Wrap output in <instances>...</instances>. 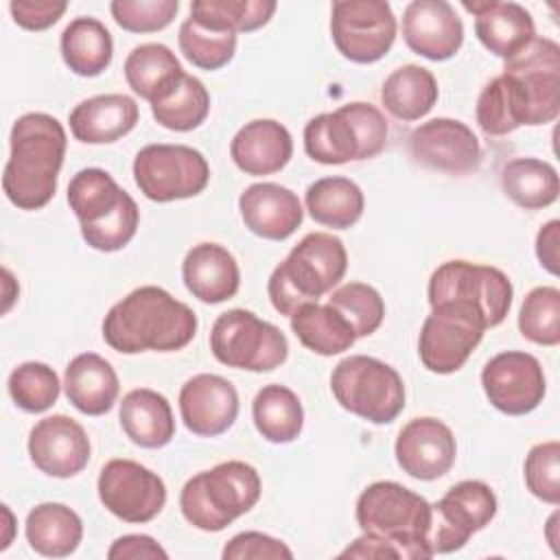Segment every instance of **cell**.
<instances>
[{"label":"cell","mask_w":560,"mask_h":560,"mask_svg":"<svg viewBox=\"0 0 560 560\" xmlns=\"http://www.w3.org/2000/svg\"><path fill=\"white\" fill-rule=\"evenodd\" d=\"M195 335V311L155 284L133 289L103 319L105 343L122 354L175 352L186 348Z\"/></svg>","instance_id":"6da1fadb"},{"label":"cell","mask_w":560,"mask_h":560,"mask_svg":"<svg viewBox=\"0 0 560 560\" xmlns=\"http://www.w3.org/2000/svg\"><path fill=\"white\" fill-rule=\"evenodd\" d=\"M11 153L2 173V190L20 210L44 208L57 190L66 155L63 125L44 112L20 116L11 129Z\"/></svg>","instance_id":"7a4b0ae2"},{"label":"cell","mask_w":560,"mask_h":560,"mask_svg":"<svg viewBox=\"0 0 560 560\" xmlns=\"http://www.w3.org/2000/svg\"><path fill=\"white\" fill-rule=\"evenodd\" d=\"M346 269L348 252L343 241L328 232H311L271 271L267 282L271 306L291 317L300 306L317 302L337 287Z\"/></svg>","instance_id":"3957f363"},{"label":"cell","mask_w":560,"mask_h":560,"mask_svg":"<svg viewBox=\"0 0 560 560\" xmlns=\"http://www.w3.org/2000/svg\"><path fill=\"white\" fill-rule=\"evenodd\" d=\"M68 203L96 252H118L136 236L138 203L103 168H81L68 184Z\"/></svg>","instance_id":"277c9868"},{"label":"cell","mask_w":560,"mask_h":560,"mask_svg":"<svg viewBox=\"0 0 560 560\" xmlns=\"http://www.w3.org/2000/svg\"><path fill=\"white\" fill-rule=\"evenodd\" d=\"M361 532L387 540L400 558H431V503L396 481H374L357 499Z\"/></svg>","instance_id":"5b68a950"},{"label":"cell","mask_w":560,"mask_h":560,"mask_svg":"<svg viewBox=\"0 0 560 560\" xmlns=\"http://www.w3.org/2000/svg\"><path fill=\"white\" fill-rule=\"evenodd\" d=\"M260 492L258 470L247 462L230 459L190 477L179 492V510L192 527L221 532L249 512Z\"/></svg>","instance_id":"8992f818"},{"label":"cell","mask_w":560,"mask_h":560,"mask_svg":"<svg viewBox=\"0 0 560 560\" xmlns=\"http://www.w3.org/2000/svg\"><path fill=\"white\" fill-rule=\"evenodd\" d=\"M389 127L378 107L354 101L317 114L304 127V151L319 164H346L376 158L387 144Z\"/></svg>","instance_id":"52a82bcc"},{"label":"cell","mask_w":560,"mask_h":560,"mask_svg":"<svg viewBox=\"0 0 560 560\" xmlns=\"http://www.w3.org/2000/svg\"><path fill=\"white\" fill-rule=\"evenodd\" d=\"M330 389L346 411L374 424H389L405 409L400 374L376 357L352 354L341 359L330 374Z\"/></svg>","instance_id":"ba28073f"},{"label":"cell","mask_w":560,"mask_h":560,"mask_svg":"<svg viewBox=\"0 0 560 560\" xmlns=\"http://www.w3.org/2000/svg\"><path fill=\"white\" fill-rule=\"evenodd\" d=\"M486 330V317L472 302L446 300L433 304L418 337L422 365L433 374L457 372L479 346Z\"/></svg>","instance_id":"9c48e42d"},{"label":"cell","mask_w":560,"mask_h":560,"mask_svg":"<svg viewBox=\"0 0 560 560\" xmlns=\"http://www.w3.org/2000/svg\"><path fill=\"white\" fill-rule=\"evenodd\" d=\"M210 350L228 368L247 372H269L289 357L284 332L245 308L221 313L210 330Z\"/></svg>","instance_id":"30bf717a"},{"label":"cell","mask_w":560,"mask_h":560,"mask_svg":"<svg viewBox=\"0 0 560 560\" xmlns=\"http://www.w3.org/2000/svg\"><path fill=\"white\" fill-rule=\"evenodd\" d=\"M133 179L140 192L158 203L190 199L210 182L201 151L186 144H147L136 153Z\"/></svg>","instance_id":"8fae6325"},{"label":"cell","mask_w":560,"mask_h":560,"mask_svg":"<svg viewBox=\"0 0 560 560\" xmlns=\"http://www.w3.org/2000/svg\"><path fill=\"white\" fill-rule=\"evenodd\" d=\"M396 15L385 0H337L330 11V35L337 50L354 63L383 59L396 39Z\"/></svg>","instance_id":"7c38bea8"},{"label":"cell","mask_w":560,"mask_h":560,"mask_svg":"<svg viewBox=\"0 0 560 560\" xmlns=\"http://www.w3.org/2000/svg\"><path fill=\"white\" fill-rule=\"evenodd\" d=\"M510 278L490 265H477L468 260L442 262L429 280V304L446 300L472 302L481 308L488 328L499 326L512 306Z\"/></svg>","instance_id":"4fadbf2b"},{"label":"cell","mask_w":560,"mask_h":560,"mask_svg":"<svg viewBox=\"0 0 560 560\" xmlns=\"http://www.w3.org/2000/svg\"><path fill=\"white\" fill-rule=\"evenodd\" d=\"M497 514L492 488L479 479L455 483L438 503H431V553H451L462 549L472 534L483 529Z\"/></svg>","instance_id":"5bb4252c"},{"label":"cell","mask_w":560,"mask_h":560,"mask_svg":"<svg viewBox=\"0 0 560 560\" xmlns=\"http://www.w3.org/2000/svg\"><path fill=\"white\" fill-rule=\"evenodd\" d=\"M96 488L105 510L125 523H149L166 503L162 477L133 459H109Z\"/></svg>","instance_id":"9a60e30c"},{"label":"cell","mask_w":560,"mask_h":560,"mask_svg":"<svg viewBox=\"0 0 560 560\" xmlns=\"http://www.w3.org/2000/svg\"><path fill=\"white\" fill-rule=\"evenodd\" d=\"M503 74L512 77L529 105V125L553 122L560 114V46L549 37H534L523 50L505 59Z\"/></svg>","instance_id":"2e32d148"},{"label":"cell","mask_w":560,"mask_h":560,"mask_svg":"<svg viewBox=\"0 0 560 560\" xmlns=\"http://www.w3.org/2000/svg\"><path fill=\"white\" fill-rule=\"evenodd\" d=\"M481 387L494 409L508 416L534 411L547 392L540 361L521 350L494 354L481 370Z\"/></svg>","instance_id":"e0dca14e"},{"label":"cell","mask_w":560,"mask_h":560,"mask_svg":"<svg viewBox=\"0 0 560 560\" xmlns=\"http://www.w3.org/2000/svg\"><path fill=\"white\" fill-rule=\"evenodd\" d=\"M411 158L433 171L466 175L481 164V144L472 129L455 118H431L409 133Z\"/></svg>","instance_id":"ac0fdd59"},{"label":"cell","mask_w":560,"mask_h":560,"mask_svg":"<svg viewBox=\"0 0 560 560\" xmlns=\"http://www.w3.org/2000/svg\"><path fill=\"white\" fill-rule=\"evenodd\" d=\"M28 457L48 477L68 479L90 462V438L70 416L42 418L28 433Z\"/></svg>","instance_id":"d6986e66"},{"label":"cell","mask_w":560,"mask_h":560,"mask_svg":"<svg viewBox=\"0 0 560 560\" xmlns=\"http://www.w3.org/2000/svg\"><path fill=\"white\" fill-rule=\"evenodd\" d=\"M394 455L402 472L420 481L444 477L457 457L453 431L438 418L409 420L394 444Z\"/></svg>","instance_id":"ffe728a7"},{"label":"cell","mask_w":560,"mask_h":560,"mask_svg":"<svg viewBox=\"0 0 560 560\" xmlns=\"http://www.w3.org/2000/svg\"><path fill=\"white\" fill-rule=\"evenodd\" d=\"M405 44L431 61L451 59L464 44V24L446 0H413L402 11Z\"/></svg>","instance_id":"44dd1931"},{"label":"cell","mask_w":560,"mask_h":560,"mask_svg":"<svg viewBox=\"0 0 560 560\" xmlns=\"http://www.w3.org/2000/svg\"><path fill=\"white\" fill-rule=\"evenodd\" d=\"M179 413L186 429L199 438L225 433L238 416V394L219 374H195L179 389Z\"/></svg>","instance_id":"7402d4cb"},{"label":"cell","mask_w":560,"mask_h":560,"mask_svg":"<svg viewBox=\"0 0 560 560\" xmlns=\"http://www.w3.org/2000/svg\"><path fill=\"white\" fill-rule=\"evenodd\" d=\"M238 210L245 228L267 241L289 238L304 219L298 195L273 182L247 186L238 197Z\"/></svg>","instance_id":"603a6c76"},{"label":"cell","mask_w":560,"mask_h":560,"mask_svg":"<svg viewBox=\"0 0 560 560\" xmlns=\"http://www.w3.org/2000/svg\"><path fill=\"white\" fill-rule=\"evenodd\" d=\"M462 7L475 15V33L483 48L501 59L514 57L536 37L534 20L518 2L464 0Z\"/></svg>","instance_id":"cb8c5ba5"},{"label":"cell","mask_w":560,"mask_h":560,"mask_svg":"<svg viewBox=\"0 0 560 560\" xmlns=\"http://www.w3.org/2000/svg\"><path fill=\"white\" fill-rule=\"evenodd\" d=\"M230 155L245 175H273L289 164L293 138L282 122L256 118L234 133Z\"/></svg>","instance_id":"d4e9b609"},{"label":"cell","mask_w":560,"mask_h":560,"mask_svg":"<svg viewBox=\"0 0 560 560\" xmlns=\"http://www.w3.org/2000/svg\"><path fill=\"white\" fill-rule=\"evenodd\" d=\"M182 278L192 298L203 304H221L234 298L241 284L236 258L219 243H199L188 249Z\"/></svg>","instance_id":"484cf974"},{"label":"cell","mask_w":560,"mask_h":560,"mask_svg":"<svg viewBox=\"0 0 560 560\" xmlns=\"http://www.w3.org/2000/svg\"><path fill=\"white\" fill-rule=\"evenodd\" d=\"M140 118L138 103L127 94H98L70 112V131L85 144H109L127 136Z\"/></svg>","instance_id":"4316f807"},{"label":"cell","mask_w":560,"mask_h":560,"mask_svg":"<svg viewBox=\"0 0 560 560\" xmlns=\"http://www.w3.org/2000/svg\"><path fill=\"white\" fill-rule=\"evenodd\" d=\"M63 389L74 409L85 416H103L114 407L120 383L109 361L96 352H83L68 363Z\"/></svg>","instance_id":"83f0119b"},{"label":"cell","mask_w":560,"mask_h":560,"mask_svg":"<svg viewBox=\"0 0 560 560\" xmlns=\"http://www.w3.org/2000/svg\"><path fill=\"white\" fill-rule=\"evenodd\" d=\"M118 420L125 435L142 448H162L175 438L171 402L149 387H138L125 394Z\"/></svg>","instance_id":"f1b7e54d"},{"label":"cell","mask_w":560,"mask_h":560,"mask_svg":"<svg viewBox=\"0 0 560 560\" xmlns=\"http://www.w3.org/2000/svg\"><path fill=\"white\" fill-rule=\"evenodd\" d=\"M24 534L33 551L46 558H66L83 538L81 516L63 503H39L26 514Z\"/></svg>","instance_id":"f546056e"},{"label":"cell","mask_w":560,"mask_h":560,"mask_svg":"<svg viewBox=\"0 0 560 560\" xmlns=\"http://www.w3.org/2000/svg\"><path fill=\"white\" fill-rule=\"evenodd\" d=\"M122 70L129 88L149 103L166 96L184 77L175 52L164 44L136 46L127 55Z\"/></svg>","instance_id":"4dcf8cb0"},{"label":"cell","mask_w":560,"mask_h":560,"mask_svg":"<svg viewBox=\"0 0 560 560\" xmlns=\"http://www.w3.org/2000/svg\"><path fill=\"white\" fill-rule=\"evenodd\" d=\"M63 63L79 77H98L107 70L114 42L107 26L96 18H77L61 33Z\"/></svg>","instance_id":"1f68e13d"},{"label":"cell","mask_w":560,"mask_h":560,"mask_svg":"<svg viewBox=\"0 0 560 560\" xmlns=\"http://www.w3.org/2000/svg\"><path fill=\"white\" fill-rule=\"evenodd\" d=\"M438 81L431 70L407 63L396 68L381 88V103L398 120H420L438 103Z\"/></svg>","instance_id":"d6a6232c"},{"label":"cell","mask_w":560,"mask_h":560,"mask_svg":"<svg viewBox=\"0 0 560 560\" xmlns=\"http://www.w3.org/2000/svg\"><path fill=\"white\" fill-rule=\"evenodd\" d=\"M306 210L319 225L332 230L352 228L365 208L359 184L348 177H322L306 188Z\"/></svg>","instance_id":"836d02e7"},{"label":"cell","mask_w":560,"mask_h":560,"mask_svg":"<svg viewBox=\"0 0 560 560\" xmlns=\"http://www.w3.org/2000/svg\"><path fill=\"white\" fill-rule=\"evenodd\" d=\"M291 330L311 352L332 357L350 350L357 341L352 326L328 304H304L291 315Z\"/></svg>","instance_id":"e575fe53"},{"label":"cell","mask_w":560,"mask_h":560,"mask_svg":"<svg viewBox=\"0 0 560 560\" xmlns=\"http://www.w3.org/2000/svg\"><path fill=\"white\" fill-rule=\"evenodd\" d=\"M477 125L488 136H505L529 125V105L521 85L508 77H494L477 98Z\"/></svg>","instance_id":"d590c367"},{"label":"cell","mask_w":560,"mask_h":560,"mask_svg":"<svg viewBox=\"0 0 560 560\" xmlns=\"http://www.w3.org/2000/svg\"><path fill=\"white\" fill-rule=\"evenodd\" d=\"M252 416L258 433L271 444L298 440L304 427V409L298 394L284 385H265L254 402Z\"/></svg>","instance_id":"8d00e7d4"},{"label":"cell","mask_w":560,"mask_h":560,"mask_svg":"<svg viewBox=\"0 0 560 560\" xmlns=\"http://www.w3.org/2000/svg\"><path fill=\"white\" fill-rule=\"evenodd\" d=\"M503 192L525 210H540L558 199L560 182L549 162L538 158H516L501 171Z\"/></svg>","instance_id":"74e56055"},{"label":"cell","mask_w":560,"mask_h":560,"mask_svg":"<svg viewBox=\"0 0 560 560\" xmlns=\"http://www.w3.org/2000/svg\"><path fill=\"white\" fill-rule=\"evenodd\" d=\"M208 112L210 94L206 85L197 77L186 72L166 96L151 103V114L158 125L171 131L197 129L208 118Z\"/></svg>","instance_id":"f35d334b"},{"label":"cell","mask_w":560,"mask_h":560,"mask_svg":"<svg viewBox=\"0 0 560 560\" xmlns=\"http://www.w3.org/2000/svg\"><path fill=\"white\" fill-rule=\"evenodd\" d=\"M273 0H195L190 18L230 33H252L262 28L276 13Z\"/></svg>","instance_id":"ab89813d"},{"label":"cell","mask_w":560,"mask_h":560,"mask_svg":"<svg viewBox=\"0 0 560 560\" xmlns=\"http://www.w3.org/2000/svg\"><path fill=\"white\" fill-rule=\"evenodd\" d=\"M182 55L201 70H219L234 59L236 33L206 26L192 18H186L179 26Z\"/></svg>","instance_id":"60d3db41"},{"label":"cell","mask_w":560,"mask_h":560,"mask_svg":"<svg viewBox=\"0 0 560 560\" xmlns=\"http://www.w3.org/2000/svg\"><path fill=\"white\" fill-rule=\"evenodd\" d=\"M9 396L26 413H42L50 409L59 398V376L57 372L39 361L20 363L9 374Z\"/></svg>","instance_id":"b9f144b4"},{"label":"cell","mask_w":560,"mask_h":560,"mask_svg":"<svg viewBox=\"0 0 560 560\" xmlns=\"http://www.w3.org/2000/svg\"><path fill=\"white\" fill-rule=\"evenodd\" d=\"M332 306L354 330L357 337H370L385 319V302L381 293L365 282H348L328 298Z\"/></svg>","instance_id":"7bdbcfd3"},{"label":"cell","mask_w":560,"mask_h":560,"mask_svg":"<svg viewBox=\"0 0 560 560\" xmlns=\"http://www.w3.org/2000/svg\"><path fill=\"white\" fill-rule=\"evenodd\" d=\"M518 330L538 346L560 343V291L556 287L532 289L518 311Z\"/></svg>","instance_id":"ee69618b"},{"label":"cell","mask_w":560,"mask_h":560,"mask_svg":"<svg viewBox=\"0 0 560 560\" xmlns=\"http://www.w3.org/2000/svg\"><path fill=\"white\" fill-rule=\"evenodd\" d=\"M114 22L129 33H158L166 28L179 11L177 0H114L109 4Z\"/></svg>","instance_id":"f6af8a7d"},{"label":"cell","mask_w":560,"mask_h":560,"mask_svg":"<svg viewBox=\"0 0 560 560\" xmlns=\"http://www.w3.org/2000/svg\"><path fill=\"white\" fill-rule=\"evenodd\" d=\"M527 490L549 503H560V444L556 440L536 444L525 457Z\"/></svg>","instance_id":"bcb514c9"},{"label":"cell","mask_w":560,"mask_h":560,"mask_svg":"<svg viewBox=\"0 0 560 560\" xmlns=\"http://www.w3.org/2000/svg\"><path fill=\"white\" fill-rule=\"evenodd\" d=\"M223 560H291L293 551L278 538L262 532H241L221 551Z\"/></svg>","instance_id":"7dc6e473"},{"label":"cell","mask_w":560,"mask_h":560,"mask_svg":"<svg viewBox=\"0 0 560 560\" xmlns=\"http://www.w3.org/2000/svg\"><path fill=\"white\" fill-rule=\"evenodd\" d=\"M66 0H11L13 22L26 31H46L66 13Z\"/></svg>","instance_id":"c3c4849f"},{"label":"cell","mask_w":560,"mask_h":560,"mask_svg":"<svg viewBox=\"0 0 560 560\" xmlns=\"http://www.w3.org/2000/svg\"><path fill=\"white\" fill-rule=\"evenodd\" d=\"M109 560H166L168 553L147 534H127L112 542L107 551Z\"/></svg>","instance_id":"681fc988"},{"label":"cell","mask_w":560,"mask_h":560,"mask_svg":"<svg viewBox=\"0 0 560 560\" xmlns=\"http://www.w3.org/2000/svg\"><path fill=\"white\" fill-rule=\"evenodd\" d=\"M536 256L551 276H558L560 271V221L551 219L547 221L536 236Z\"/></svg>","instance_id":"f907efd6"},{"label":"cell","mask_w":560,"mask_h":560,"mask_svg":"<svg viewBox=\"0 0 560 560\" xmlns=\"http://www.w3.org/2000/svg\"><path fill=\"white\" fill-rule=\"evenodd\" d=\"M339 558H400V556L387 540L363 532L350 547H346L339 553Z\"/></svg>","instance_id":"816d5d0a"},{"label":"cell","mask_w":560,"mask_h":560,"mask_svg":"<svg viewBox=\"0 0 560 560\" xmlns=\"http://www.w3.org/2000/svg\"><path fill=\"white\" fill-rule=\"evenodd\" d=\"M558 521H560V514L558 512H553L551 516H549V521H547V525H545V538H547V542L551 545V549H553V553H560V547H558V540H560V527H558Z\"/></svg>","instance_id":"f5cc1de1"},{"label":"cell","mask_w":560,"mask_h":560,"mask_svg":"<svg viewBox=\"0 0 560 560\" xmlns=\"http://www.w3.org/2000/svg\"><path fill=\"white\" fill-rule=\"evenodd\" d=\"M2 516H4V529H7V534H4V538H2L0 549L4 551V549L11 545V538H13V514H11L9 505H2Z\"/></svg>","instance_id":"db71d44e"}]
</instances>
